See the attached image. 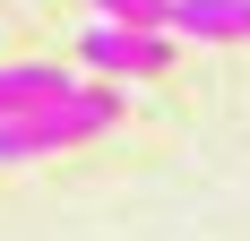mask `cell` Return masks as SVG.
Instances as JSON below:
<instances>
[{"mask_svg": "<svg viewBox=\"0 0 250 241\" xmlns=\"http://www.w3.org/2000/svg\"><path fill=\"white\" fill-rule=\"evenodd\" d=\"M164 35H190V43H250V0H164Z\"/></svg>", "mask_w": 250, "mask_h": 241, "instance_id": "3957f363", "label": "cell"}, {"mask_svg": "<svg viewBox=\"0 0 250 241\" xmlns=\"http://www.w3.org/2000/svg\"><path fill=\"white\" fill-rule=\"evenodd\" d=\"M61 86H78V78L52 69V60H0V120L26 112V103H43V95H61Z\"/></svg>", "mask_w": 250, "mask_h": 241, "instance_id": "277c9868", "label": "cell"}, {"mask_svg": "<svg viewBox=\"0 0 250 241\" xmlns=\"http://www.w3.org/2000/svg\"><path fill=\"white\" fill-rule=\"evenodd\" d=\"M95 18H112V26H164V0H95Z\"/></svg>", "mask_w": 250, "mask_h": 241, "instance_id": "5b68a950", "label": "cell"}, {"mask_svg": "<svg viewBox=\"0 0 250 241\" xmlns=\"http://www.w3.org/2000/svg\"><path fill=\"white\" fill-rule=\"evenodd\" d=\"M78 60L104 69V78H155V69H173V43H164V26H112V18H95L78 35Z\"/></svg>", "mask_w": 250, "mask_h": 241, "instance_id": "7a4b0ae2", "label": "cell"}, {"mask_svg": "<svg viewBox=\"0 0 250 241\" xmlns=\"http://www.w3.org/2000/svg\"><path fill=\"white\" fill-rule=\"evenodd\" d=\"M121 120V95L112 86H61V95L26 103V112L0 120V164H35V155H61L78 138H104Z\"/></svg>", "mask_w": 250, "mask_h": 241, "instance_id": "6da1fadb", "label": "cell"}]
</instances>
